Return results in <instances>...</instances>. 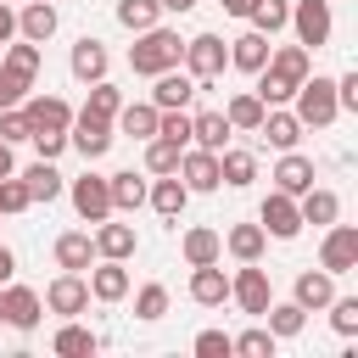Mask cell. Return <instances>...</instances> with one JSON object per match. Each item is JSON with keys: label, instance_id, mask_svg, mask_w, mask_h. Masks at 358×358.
Here are the masks:
<instances>
[{"label": "cell", "instance_id": "obj_1", "mask_svg": "<svg viewBox=\"0 0 358 358\" xmlns=\"http://www.w3.org/2000/svg\"><path fill=\"white\" fill-rule=\"evenodd\" d=\"M179 56H185V39H179L173 28H162V22L140 28V34H134V45H129V67H134L140 78H157V73L179 67Z\"/></svg>", "mask_w": 358, "mask_h": 358}, {"label": "cell", "instance_id": "obj_2", "mask_svg": "<svg viewBox=\"0 0 358 358\" xmlns=\"http://www.w3.org/2000/svg\"><path fill=\"white\" fill-rule=\"evenodd\" d=\"M291 101H296V123H302V129H330V123L341 117V106H336V78L308 73Z\"/></svg>", "mask_w": 358, "mask_h": 358}, {"label": "cell", "instance_id": "obj_3", "mask_svg": "<svg viewBox=\"0 0 358 358\" xmlns=\"http://www.w3.org/2000/svg\"><path fill=\"white\" fill-rule=\"evenodd\" d=\"M179 67H185L196 84H213V78L229 67V45H224L218 34H196V39H185V56H179Z\"/></svg>", "mask_w": 358, "mask_h": 358}, {"label": "cell", "instance_id": "obj_4", "mask_svg": "<svg viewBox=\"0 0 358 358\" xmlns=\"http://www.w3.org/2000/svg\"><path fill=\"white\" fill-rule=\"evenodd\" d=\"M112 117H95V112H73V123H67V145H78V157L84 162H95V157H106L112 151Z\"/></svg>", "mask_w": 358, "mask_h": 358}, {"label": "cell", "instance_id": "obj_5", "mask_svg": "<svg viewBox=\"0 0 358 358\" xmlns=\"http://www.w3.org/2000/svg\"><path fill=\"white\" fill-rule=\"evenodd\" d=\"M285 28H296V45H308V50H319V45H330V0H291V22Z\"/></svg>", "mask_w": 358, "mask_h": 358}, {"label": "cell", "instance_id": "obj_6", "mask_svg": "<svg viewBox=\"0 0 358 358\" xmlns=\"http://www.w3.org/2000/svg\"><path fill=\"white\" fill-rule=\"evenodd\" d=\"M319 268H324V274H352V268H358V229H352V224H324Z\"/></svg>", "mask_w": 358, "mask_h": 358}, {"label": "cell", "instance_id": "obj_7", "mask_svg": "<svg viewBox=\"0 0 358 358\" xmlns=\"http://www.w3.org/2000/svg\"><path fill=\"white\" fill-rule=\"evenodd\" d=\"M173 173L185 179V190H190V196H207V190H218V185H224V179H218V151H201V145H185Z\"/></svg>", "mask_w": 358, "mask_h": 358}, {"label": "cell", "instance_id": "obj_8", "mask_svg": "<svg viewBox=\"0 0 358 358\" xmlns=\"http://www.w3.org/2000/svg\"><path fill=\"white\" fill-rule=\"evenodd\" d=\"M257 224H263V235H274V241H296V229H302L296 196H285V190H268V196H263V207H257Z\"/></svg>", "mask_w": 358, "mask_h": 358}, {"label": "cell", "instance_id": "obj_9", "mask_svg": "<svg viewBox=\"0 0 358 358\" xmlns=\"http://www.w3.org/2000/svg\"><path fill=\"white\" fill-rule=\"evenodd\" d=\"M50 313H62V319H73V313H84L90 308V280L84 274H73V268H62L50 285H45V296H39Z\"/></svg>", "mask_w": 358, "mask_h": 358}, {"label": "cell", "instance_id": "obj_10", "mask_svg": "<svg viewBox=\"0 0 358 358\" xmlns=\"http://www.w3.org/2000/svg\"><path fill=\"white\" fill-rule=\"evenodd\" d=\"M39 313H45V302H39L34 285H11V280L0 285V324H11V330H34Z\"/></svg>", "mask_w": 358, "mask_h": 358}, {"label": "cell", "instance_id": "obj_11", "mask_svg": "<svg viewBox=\"0 0 358 358\" xmlns=\"http://www.w3.org/2000/svg\"><path fill=\"white\" fill-rule=\"evenodd\" d=\"M67 196H73V207H78V218H84V224L112 218V190H106V173H84V179H73V185H67Z\"/></svg>", "mask_w": 358, "mask_h": 358}, {"label": "cell", "instance_id": "obj_12", "mask_svg": "<svg viewBox=\"0 0 358 358\" xmlns=\"http://www.w3.org/2000/svg\"><path fill=\"white\" fill-rule=\"evenodd\" d=\"M229 296L241 302V313H252V319H263V308L274 302V291H268V274L257 268V263H241V274L229 280Z\"/></svg>", "mask_w": 358, "mask_h": 358}, {"label": "cell", "instance_id": "obj_13", "mask_svg": "<svg viewBox=\"0 0 358 358\" xmlns=\"http://www.w3.org/2000/svg\"><path fill=\"white\" fill-rule=\"evenodd\" d=\"M84 280H90V296L95 302H123L129 296V268L117 257H101L95 268H84Z\"/></svg>", "mask_w": 358, "mask_h": 358}, {"label": "cell", "instance_id": "obj_14", "mask_svg": "<svg viewBox=\"0 0 358 358\" xmlns=\"http://www.w3.org/2000/svg\"><path fill=\"white\" fill-rule=\"evenodd\" d=\"M196 78L185 73V67H168V73H157V90H151V106L157 112H168V106H190L196 101Z\"/></svg>", "mask_w": 358, "mask_h": 358}, {"label": "cell", "instance_id": "obj_15", "mask_svg": "<svg viewBox=\"0 0 358 358\" xmlns=\"http://www.w3.org/2000/svg\"><path fill=\"white\" fill-rule=\"evenodd\" d=\"M235 129H229V117H224V106H207V112H190V145H201V151H224V140H229Z\"/></svg>", "mask_w": 358, "mask_h": 358}, {"label": "cell", "instance_id": "obj_16", "mask_svg": "<svg viewBox=\"0 0 358 358\" xmlns=\"http://www.w3.org/2000/svg\"><path fill=\"white\" fill-rule=\"evenodd\" d=\"M257 134H263L274 151H296V140H302V123H296V112H285V106H263V123H257Z\"/></svg>", "mask_w": 358, "mask_h": 358}, {"label": "cell", "instance_id": "obj_17", "mask_svg": "<svg viewBox=\"0 0 358 358\" xmlns=\"http://www.w3.org/2000/svg\"><path fill=\"white\" fill-rule=\"evenodd\" d=\"M179 252H185V263H190V268L218 263V257H224V235H218V229H207V224H190V229L179 235Z\"/></svg>", "mask_w": 358, "mask_h": 358}, {"label": "cell", "instance_id": "obj_18", "mask_svg": "<svg viewBox=\"0 0 358 358\" xmlns=\"http://www.w3.org/2000/svg\"><path fill=\"white\" fill-rule=\"evenodd\" d=\"M190 302H201V308H224V302H229V274H224L218 263L190 268Z\"/></svg>", "mask_w": 358, "mask_h": 358}, {"label": "cell", "instance_id": "obj_19", "mask_svg": "<svg viewBox=\"0 0 358 358\" xmlns=\"http://www.w3.org/2000/svg\"><path fill=\"white\" fill-rule=\"evenodd\" d=\"M268 34H257V28H246L241 39H229V67H241V73H263L268 67Z\"/></svg>", "mask_w": 358, "mask_h": 358}, {"label": "cell", "instance_id": "obj_20", "mask_svg": "<svg viewBox=\"0 0 358 358\" xmlns=\"http://www.w3.org/2000/svg\"><path fill=\"white\" fill-rule=\"evenodd\" d=\"M145 201L173 224L179 213H185V201H190V190H185V179L179 173H157V185H145Z\"/></svg>", "mask_w": 358, "mask_h": 358}, {"label": "cell", "instance_id": "obj_21", "mask_svg": "<svg viewBox=\"0 0 358 358\" xmlns=\"http://www.w3.org/2000/svg\"><path fill=\"white\" fill-rule=\"evenodd\" d=\"M296 213H302V224H336L341 218V196L336 190H324V185H308L302 196H296Z\"/></svg>", "mask_w": 358, "mask_h": 358}, {"label": "cell", "instance_id": "obj_22", "mask_svg": "<svg viewBox=\"0 0 358 358\" xmlns=\"http://www.w3.org/2000/svg\"><path fill=\"white\" fill-rule=\"evenodd\" d=\"M95 241V257H117V263H129L134 257V224H112V218H101V229L90 235Z\"/></svg>", "mask_w": 358, "mask_h": 358}, {"label": "cell", "instance_id": "obj_23", "mask_svg": "<svg viewBox=\"0 0 358 358\" xmlns=\"http://www.w3.org/2000/svg\"><path fill=\"white\" fill-rule=\"evenodd\" d=\"M56 268H73V274H84L90 263H95V241H90V229H67V235H56Z\"/></svg>", "mask_w": 358, "mask_h": 358}, {"label": "cell", "instance_id": "obj_24", "mask_svg": "<svg viewBox=\"0 0 358 358\" xmlns=\"http://www.w3.org/2000/svg\"><path fill=\"white\" fill-rule=\"evenodd\" d=\"M330 296H336V274H324V268H308V274H296V285H291V302L308 308V313H319Z\"/></svg>", "mask_w": 358, "mask_h": 358}, {"label": "cell", "instance_id": "obj_25", "mask_svg": "<svg viewBox=\"0 0 358 358\" xmlns=\"http://www.w3.org/2000/svg\"><path fill=\"white\" fill-rule=\"evenodd\" d=\"M50 34H56V6H50V0H22V11H17V39L45 45Z\"/></svg>", "mask_w": 358, "mask_h": 358}, {"label": "cell", "instance_id": "obj_26", "mask_svg": "<svg viewBox=\"0 0 358 358\" xmlns=\"http://www.w3.org/2000/svg\"><path fill=\"white\" fill-rule=\"evenodd\" d=\"M67 67H73V78H78V84H95V78H106V45L84 34V39L73 45V56H67Z\"/></svg>", "mask_w": 358, "mask_h": 358}, {"label": "cell", "instance_id": "obj_27", "mask_svg": "<svg viewBox=\"0 0 358 358\" xmlns=\"http://www.w3.org/2000/svg\"><path fill=\"white\" fill-rule=\"evenodd\" d=\"M268 73H280L285 84H302L313 73V50L308 45H274L268 50Z\"/></svg>", "mask_w": 358, "mask_h": 358}, {"label": "cell", "instance_id": "obj_28", "mask_svg": "<svg viewBox=\"0 0 358 358\" xmlns=\"http://www.w3.org/2000/svg\"><path fill=\"white\" fill-rule=\"evenodd\" d=\"M22 112H28L34 129H67L73 123V106L62 95H22Z\"/></svg>", "mask_w": 358, "mask_h": 358}, {"label": "cell", "instance_id": "obj_29", "mask_svg": "<svg viewBox=\"0 0 358 358\" xmlns=\"http://www.w3.org/2000/svg\"><path fill=\"white\" fill-rule=\"evenodd\" d=\"M308 185H313V162H308L302 151H280V162H274V190L302 196Z\"/></svg>", "mask_w": 358, "mask_h": 358}, {"label": "cell", "instance_id": "obj_30", "mask_svg": "<svg viewBox=\"0 0 358 358\" xmlns=\"http://www.w3.org/2000/svg\"><path fill=\"white\" fill-rule=\"evenodd\" d=\"M117 134H129V140H151L157 134V106L151 101H129V106H117Z\"/></svg>", "mask_w": 358, "mask_h": 358}, {"label": "cell", "instance_id": "obj_31", "mask_svg": "<svg viewBox=\"0 0 358 358\" xmlns=\"http://www.w3.org/2000/svg\"><path fill=\"white\" fill-rule=\"evenodd\" d=\"M263 246H268L263 224H235V229L224 235V252H229L235 263H257V257H263Z\"/></svg>", "mask_w": 358, "mask_h": 358}, {"label": "cell", "instance_id": "obj_32", "mask_svg": "<svg viewBox=\"0 0 358 358\" xmlns=\"http://www.w3.org/2000/svg\"><path fill=\"white\" fill-rule=\"evenodd\" d=\"M106 190H112V213H134V207L145 201V179H140L134 168H123V173H106Z\"/></svg>", "mask_w": 358, "mask_h": 358}, {"label": "cell", "instance_id": "obj_33", "mask_svg": "<svg viewBox=\"0 0 358 358\" xmlns=\"http://www.w3.org/2000/svg\"><path fill=\"white\" fill-rule=\"evenodd\" d=\"M95 347H101V341H95V330H84V324H73V319L50 336V352H56V358H90Z\"/></svg>", "mask_w": 358, "mask_h": 358}, {"label": "cell", "instance_id": "obj_34", "mask_svg": "<svg viewBox=\"0 0 358 358\" xmlns=\"http://www.w3.org/2000/svg\"><path fill=\"white\" fill-rule=\"evenodd\" d=\"M218 179H224L229 190H246V185L257 179V157H252V151H218Z\"/></svg>", "mask_w": 358, "mask_h": 358}, {"label": "cell", "instance_id": "obj_35", "mask_svg": "<svg viewBox=\"0 0 358 358\" xmlns=\"http://www.w3.org/2000/svg\"><path fill=\"white\" fill-rule=\"evenodd\" d=\"M22 185H28V196L34 201H56L62 196V173H56V162H34V168H22Z\"/></svg>", "mask_w": 358, "mask_h": 358}, {"label": "cell", "instance_id": "obj_36", "mask_svg": "<svg viewBox=\"0 0 358 358\" xmlns=\"http://www.w3.org/2000/svg\"><path fill=\"white\" fill-rule=\"evenodd\" d=\"M263 319H268V330H274L280 341H291V336H302L308 308H296V302H268V308H263Z\"/></svg>", "mask_w": 358, "mask_h": 358}, {"label": "cell", "instance_id": "obj_37", "mask_svg": "<svg viewBox=\"0 0 358 358\" xmlns=\"http://www.w3.org/2000/svg\"><path fill=\"white\" fill-rule=\"evenodd\" d=\"M246 22L257 28V34H280L285 22H291V0H252V11H246Z\"/></svg>", "mask_w": 358, "mask_h": 358}, {"label": "cell", "instance_id": "obj_38", "mask_svg": "<svg viewBox=\"0 0 358 358\" xmlns=\"http://www.w3.org/2000/svg\"><path fill=\"white\" fill-rule=\"evenodd\" d=\"M224 117H229V129H246V134H257V123H263V101H257L252 90H241V95H229Z\"/></svg>", "mask_w": 358, "mask_h": 358}, {"label": "cell", "instance_id": "obj_39", "mask_svg": "<svg viewBox=\"0 0 358 358\" xmlns=\"http://www.w3.org/2000/svg\"><path fill=\"white\" fill-rule=\"evenodd\" d=\"M229 347H235L241 358H274V347H280V336L257 324V330H241V336H229Z\"/></svg>", "mask_w": 358, "mask_h": 358}, {"label": "cell", "instance_id": "obj_40", "mask_svg": "<svg viewBox=\"0 0 358 358\" xmlns=\"http://www.w3.org/2000/svg\"><path fill=\"white\" fill-rule=\"evenodd\" d=\"M6 67L34 84V78H39V45H34V39H11V45H6Z\"/></svg>", "mask_w": 358, "mask_h": 358}, {"label": "cell", "instance_id": "obj_41", "mask_svg": "<svg viewBox=\"0 0 358 358\" xmlns=\"http://www.w3.org/2000/svg\"><path fill=\"white\" fill-rule=\"evenodd\" d=\"M179 151H185V145L151 134V140H145V173H173V168H179Z\"/></svg>", "mask_w": 358, "mask_h": 358}, {"label": "cell", "instance_id": "obj_42", "mask_svg": "<svg viewBox=\"0 0 358 358\" xmlns=\"http://www.w3.org/2000/svg\"><path fill=\"white\" fill-rule=\"evenodd\" d=\"M162 313H168V285H157V280H151V285H140V291H134V319L157 324Z\"/></svg>", "mask_w": 358, "mask_h": 358}, {"label": "cell", "instance_id": "obj_43", "mask_svg": "<svg viewBox=\"0 0 358 358\" xmlns=\"http://www.w3.org/2000/svg\"><path fill=\"white\" fill-rule=\"evenodd\" d=\"M162 17V6L157 0H117V22L129 28V34H140V28H151Z\"/></svg>", "mask_w": 358, "mask_h": 358}, {"label": "cell", "instance_id": "obj_44", "mask_svg": "<svg viewBox=\"0 0 358 358\" xmlns=\"http://www.w3.org/2000/svg\"><path fill=\"white\" fill-rule=\"evenodd\" d=\"M157 134L173 140V145H190V106H168V112H157Z\"/></svg>", "mask_w": 358, "mask_h": 358}, {"label": "cell", "instance_id": "obj_45", "mask_svg": "<svg viewBox=\"0 0 358 358\" xmlns=\"http://www.w3.org/2000/svg\"><path fill=\"white\" fill-rule=\"evenodd\" d=\"M117 106H123V95H117L106 78H95V84H90V101H84V112H95V117H117Z\"/></svg>", "mask_w": 358, "mask_h": 358}, {"label": "cell", "instance_id": "obj_46", "mask_svg": "<svg viewBox=\"0 0 358 358\" xmlns=\"http://www.w3.org/2000/svg\"><path fill=\"white\" fill-rule=\"evenodd\" d=\"M324 308H330V324H336V336H358V296H330Z\"/></svg>", "mask_w": 358, "mask_h": 358}, {"label": "cell", "instance_id": "obj_47", "mask_svg": "<svg viewBox=\"0 0 358 358\" xmlns=\"http://www.w3.org/2000/svg\"><path fill=\"white\" fill-rule=\"evenodd\" d=\"M28 207H34L28 185H22L17 173H6V179H0V213H28Z\"/></svg>", "mask_w": 358, "mask_h": 358}, {"label": "cell", "instance_id": "obj_48", "mask_svg": "<svg viewBox=\"0 0 358 358\" xmlns=\"http://www.w3.org/2000/svg\"><path fill=\"white\" fill-rule=\"evenodd\" d=\"M28 134H34L28 112H22V106H6V112H0V140H6V145H17V140H28Z\"/></svg>", "mask_w": 358, "mask_h": 358}, {"label": "cell", "instance_id": "obj_49", "mask_svg": "<svg viewBox=\"0 0 358 358\" xmlns=\"http://www.w3.org/2000/svg\"><path fill=\"white\" fill-rule=\"evenodd\" d=\"M28 90H34V84L0 62V112H6V106H22V95H28Z\"/></svg>", "mask_w": 358, "mask_h": 358}, {"label": "cell", "instance_id": "obj_50", "mask_svg": "<svg viewBox=\"0 0 358 358\" xmlns=\"http://www.w3.org/2000/svg\"><path fill=\"white\" fill-rule=\"evenodd\" d=\"M28 140H34V151H39L45 162H56V157L67 151V129H34Z\"/></svg>", "mask_w": 358, "mask_h": 358}, {"label": "cell", "instance_id": "obj_51", "mask_svg": "<svg viewBox=\"0 0 358 358\" xmlns=\"http://www.w3.org/2000/svg\"><path fill=\"white\" fill-rule=\"evenodd\" d=\"M196 352H201V358H229L235 347H229L224 330H201V336H196Z\"/></svg>", "mask_w": 358, "mask_h": 358}, {"label": "cell", "instance_id": "obj_52", "mask_svg": "<svg viewBox=\"0 0 358 358\" xmlns=\"http://www.w3.org/2000/svg\"><path fill=\"white\" fill-rule=\"evenodd\" d=\"M336 106L341 112H358V73H341L336 78Z\"/></svg>", "mask_w": 358, "mask_h": 358}, {"label": "cell", "instance_id": "obj_53", "mask_svg": "<svg viewBox=\"0 0 358 358\" xmlns=\"http://www.w3.org/2000/svg\"><path fill=\"white\" fill-rule=\"evenodd\" d=\"M11 39H17V11L0 0V45H11Z\"/></svg>", "mask_w": 358, "mask_h": 358}, {"label": "cell", "instance_id": "obj_54", "mask_svg": "<svg viewBox=\"0 0 358 358\" xmlns=\"http://www.w3.org/2000/svg\"><path fill=\"white\" fill-rule=\"evenodd\" d=\"M17 274V257H11V246H0V285Z\"/></svg>", "mask_w": 358, "mask_h": 358}, {"label": "cell", "instance_id": "obj_55", "mask_svg": "<svg viewBox=\"0 0 358 358\" xmlns=\"http://www.w3.org/2000/svg\"><path fill=\"white\" fill-rule=\"evenodd\" d=\"M218 6H224V17H246L252 11V0H218Z\"/></svg>", "mask_w": 358, "mask_h": 358}, {"label": "cell", "instance_id": "obj_56", "mask_svg": "<svg viewBox=\"0 0 358 358\" xmlns=\"http://www.w3.org/2000/svg\"><path fill=\"white\" fill-rule=\"evenodd\" d=\"M6 173H17V162H11V145L0 140V179H6Z\"/></svg>", "mask_w": 358, "mask_h": 358}, {"label": "cell", "instance_id": "obj_57", "mask_svg": "<svg viewBox=\"0 0 358 358\" xmlns=\"http://www.w3.org/2000/svg\"><path fill=\"white\" fill-rule=\"evenodd\" d=\"M157 6H162V11H179V17H185V11L196 6V0H157Z\"/></svg>", "mask_w": 358, "mask_h": 358}, {"label": "cell", "instance_id": "obj_58", "mask_svg": "<svg viewBox=\"0 0 358 358\" xmlns=\"http://www.w3.org/2000/svg\"><path fill=\"white\" fill-rule=\"evenodd\" d=\"M0 218H6V213H0Z\"/></svg>", "mask_w": 358, "mask_h": 358}]
</instances>
